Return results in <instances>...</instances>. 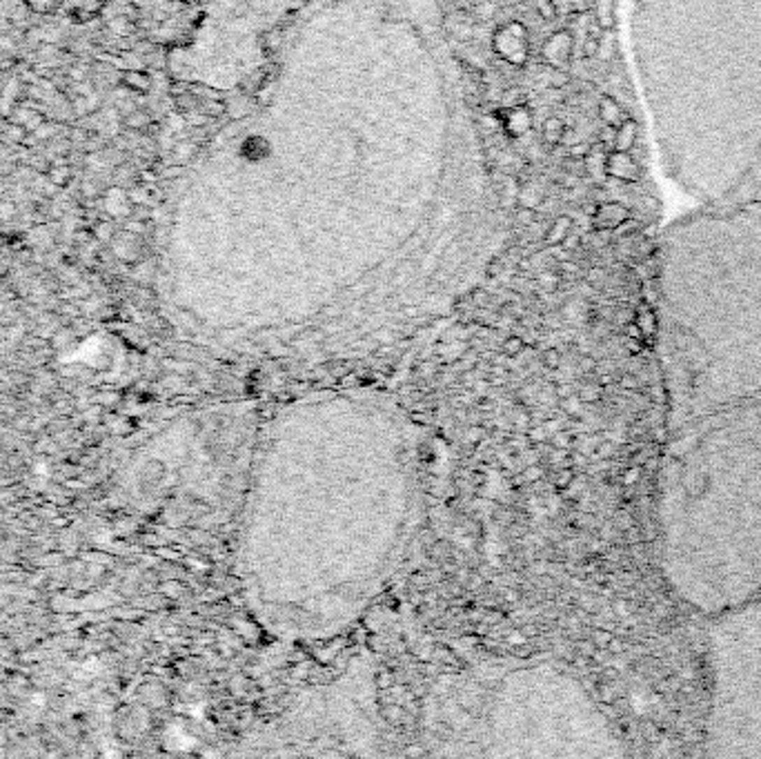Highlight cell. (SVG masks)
<instances>
[{
    "label": "cell",
    "mask_w": 761,
    "mask_h": 759,
    "mask_svg": "<svg viewBox=\"0 0 761 759\" xmlns=\"http://www.w3.org/2000/svg\"><path fill=\"white\" fill-rule=\"evenodd\" d=\"M50 176H52L54 183H65V178H67V170H54Z\"/></svg>",
    "instance_id": "23"
},
{
    "label": "cell",
    "mask_w": 761,
    "mask_h": 759,
    "mask_svg": "<svg viewBox=\"0 0 761 759\" xmlns=\"http://www.w3.org/2000/svg\"><path fill=\"white\" fill-rule=\"evenodd\" d=\"M597 11V22L601 25L603 31H608L614 27V0H595V7H592Z\"/></svg>",
    "instance_id": "15"
},
{
    "label": "cell",
    "mask_w": 761,
    "mask_h": 759,
    "mask_svg": "<svg viewBox=\"0 0 761 759\" xmlns=\"http://www.w3.org/2000/svg\"><path fill=\"white\" fill-rule=\"evenodd\" d=\"M606 156L599 147H592V152L586 156V176L595 178L597 183H601L603 178H608L606 174Z\"/></svg>",
    "instance_id": "14"
},
{
    "label": "cell",
    "mask_w": 761,
    "mask_h": 759,
    "mask_svg": "<svg viewBox=\"0 0 761 759\" xmlns=\"http://www.w3.org/2000/svg\"><path fill=\"white\" fill-rule=\"evenodd\" d=\"M599 118L603 120V125H610V127H619L623 120L628 118L625 110L619 105L617 99H612V96H601L599 101Z\"/></svg>",
    "instance_id": "12"
},
{
    "label": "cell",
    "mask_w": 761,
    "mask_h": 759,
    "mask_svg": "<svg viewBox=\"0 0 761 759\" xmlns=\"http://www.w3.org/2000/svg\"><path fill=\"white\" fill-rule=\"evenodd\" d=\"M492 50L507 65L521 67L530 56V34L521 20H507L492 36Z\"/></svg>",
    "instance_id": "5"
},
{
    "label": "cell",
    "mask_w": 761,
    "mask_h": 759,
    "mask_svg": "<svg viewBox=\"0 0 761 759\" xmlns=\"http://www.w3.org/2000/svg\"><path fill=\"white\" fill-rule=\"evenodd\" d=\"M439 7H441V11H443L445 16H450V14H454V11H456L454 0H439Z\"/></svg>",
    "instance_id": "22"
},
{
    "label": "cell",
    "mask_w": 761,
    "mask_h": 759,
    "mask_svg": "<svg viewBox=\"0 0 761 759\" xmlns=\"http://www.w3.org/2000/svg\"><path fill=\"white\" fill-rule=\"evenodd\" d=\"M567 3H570L572 14H577V16H584L595 7V0H567Z\"/></svg>",
    "instance_id": "20"
},
{
    "label": "cell",
    "mask_w": 761,
    "mask_h": 759,
    "mask_svg": "<svg viewBox=\"0 0 761 759\" xmlns=\"http://www.w3.org/2000/svg\"><path fill=\"white\" fill-rule=\"evenodd\" d=\"M14 212H16V205L14 203H9V201L0 203V219H11V216H14Z\"/></svg>",
    "instance_id": "21"
},
{
    "label": "cell",
    "mask_w": 761,
    "mask_h": 759,
    "mask_svg": "<svg viewBox=\"0 0 761 759\" xmlns=\"http://www.w3.org/2000/svg\"><path fill=\"white\" fill-rule=\"evenodd\" d=\"M606 174L608 178L619 180V183H637L642 176V167L630 152L610 150L606 156Z\"/></svg>",
    "instance_id": "7"
},
{
    "label": "cell",
    "mask_w": 761,
    "mask_h": 759,
    "mask_svg": "<svg viewBox=\"0 0 761 759\" xmlns=\"http://www.w3.org/2000/svg\"><path fill=\"white\" fill-rule=\"evenodd\" d=\"M637 138H639V125H637L635 118L628 116L619 127H614L612 150H617V152H632V147L637 145Z\"/></svg>",
    "instance_id": "11"
},
{
    "label": "cell",
    "mask_w": 761,
    "mask_h": 759,
    "mask_svg": "<svg viewBox=\"0 0 761 759\" xmlns=\"http://www.w3.org/2000/svg\"><path fill=\"white\" fill-rule=\"evenodd\" d=\"M635 50L668 176L723 201L761 161V0H637Z\"/></svg>",
    "instance_id": "1"
},
{
    "label": "cell",
    "mask_w": 761,
    "mask_h": 759,
    "mask_svg": "<svg viewBox=\"0 0 761 759\" xmlns=\"http://www.w3.org/2000/svg\"><path fill=\"white\" fill-rule=\"evenodd\" d=\"M704 751L761 759V601L710 617Z\"/></svg>",
    "instance_id": "4"
},
{
    "label": "cell",
    "mask_w": 761,
    "mask_h": 759,
    "mask_svg": "<svg viewBox=\"0 0 761 759\" xmlns=\"http://www.w3.org/2000/svg\"><path fill=\"white\" fill-rule=\"evenodd\" d=\"M198 3L201 5H210V3H214V0H198Z\"/></svg>",
    "instance_id": "25"
},
{
    "label": "cell",
    "mask_w": 761,
    "mask_h": 759,
    "mask_svg": "<svg viewBox=\"0 0 761 759\" xmlns=\"http://www.w3.org/2000/svg\"><path fill=\"white\" fill-rule=\"evenodd\" d=\"M567 82H570V74H567L565 69H552L550 67V80H548L550 89H563Z\"/></svg>",
    "instance_id": "17"
},
{
    "label": "cell",
    "mask_w": 761,
    "mask_h": 759,
    "mask_svg": "<svg viewBox=\"0 0 761 759\" xmlns=\"http://www.w3.org/2000/svg\"><path fill=\"white\" fill-rule=\"evenodd\" d=\"M501 101H503V107H514V105H523L526 96H521V89L512 87V89H505Z\"/></svg>",
    "instance_id": "19"
},
{
    "label": "cell",
    "mask_w": 761,
    "mask_h": 759,
    "mask_svg": "<svg viewBox=\"0 0 761 759\" xmlns=\"http://www.w3.org/2000/svg\"><path fill=\"white\" fill-rule=\"evenodd\" d=\"M657 495L659 561L686 606L761 601V396L672 430Z\"/></svg>",
    "instance_id": "3"
},
{
    "label": "cell",
    "mask_w": 761,
    "mask_h": 759,
    "mask_svg": "<svg viewBox=\"0 0 761 759\" xmlns=\"http://www.w3.org/2000/svg\"><path fill=\"white\" fill-rule=\"evenodd\" d=\"M125 123L131 129H143V127L150 125V118H147V114H143L140 110H131V116H127Z\"/></svg>",
    "instance_id": "18"
},
{
    "label": "cell",
    "mask_w": 761,
    "mask_h": 759,
    "mask_svg": "<svg viewBox=\"0 0 761 759\" xmlns=\"http://www.w3.org/2000/svg\"><path fill=\"white\" fill-rule=\"evenodd\" d=\"M385 3H388L390 7H394V9H396V7H401V5L405 3V0H385Z\"/></svg>",
    "instance_id": "24"
},
{
    "label": "cell",
    "mask_w": 761,
    "mask_h": 759,
    "mask_svg": "<svg viewBox=\"0 0 761 759\" xmlns=\"http://www.w3.org/2000/svg\"><path fill=\"white\" fill-rule=\"evenodd\" d=\"M565 134H567V127H565L563 120H561L559 116H548L546 120H543V125H541L539 140H541L546 147L554 150V147L563 145Z\"/></svg>",
    "instance_id": "10"
},
{
    "label": "cell",
    "mask_w": 761,
    "mask_h": 759,
    "mask_svg": "<svg viewBox=\"0 0 761 759\" xmlns=\"http://www.w3.org/2000/svg\"><path fill=\"white\" fill-rule=\"evenodd\" d=\"M499 120H501V129L507 136L521 138L532 129L535 116L526 105H514V107H503V112L499 114Z\"/></svg>",
    "instance_id": "9"
},
{
    "label": "cell",
    "mask_w": 761,
    "mask_h": 759,
    "mask_svg": "<svg viewBox=\"0 0 761 759\" xmlns=\"http://www.w3.org/2000/svg\"><path fill=\"white\" fill-rule=\"evenodd\" d=\"M572 52H574L572 31L559 29V31H554L550 38L543 41L541 60L552 69H567V65L572 63Z\"/></svg>",
    "instance_id": "6"
},
{
    "label": "cell",
    "mask_w": 761,
    "mask_h": 759,
    "mask_svg": "<svg viewBox=\"0 0 761 759\" xmlns=\"http://www.w3.org/2000/svg\"><path fill=\"white\" fill-rule=\"evenodd\" d=\"M628 219H630V210L619 201H601L595 205V212H592V225L599 232L617 230Z\"/></svg>",
    "instance_id": "8"
},
{
    "label": "cell",
    "mask_w": 761,
    "mask_h": 759,
    "mask_svg": "<svg viewBox=\"0 0 761 759\" xmlns=\"http://www.w3.org/2000/svg\"><path fill=\"white\" fill-rule=\"evenodd\" d=\"M535 7H537V14H539V18L543 22H552V20H557V16H559V7H557L554 0H537Z\"/></svg>",
    "instance_id": "16"
},
{
    "label": "cell",
    "mask_w": 761,
    "mask_h": 759,
    "mask_svg": "<svg viewBox=\"0 0 761 759\" xmlns=\"http://www.w3.org/2000/svg\"><path fill=\"white\" fill-rule=\"evenodd\" d=\"M572 230H574V221L570 219V216L561 214L550 223V227L546 230V236H543V238H546V243H550V245H561L565 240V236L570 234Z\"/></svg>",
    "instance_id": "13"
},
{
    "label": "cell",
    "mask_w": 761,
    "mask_h": 759,
    "mask_svg": "<svg viewBox=\"0 0 761 759\" xmlns=\"http://www.w3.org/2000/svg\"><path fill=\"white\" fill-rule=\"evenodd\" d=\"M657 345L672 430L761 396V198L663 232Z\"/></svg>",
    "instance_id": "2"
}]
</instances>
